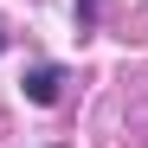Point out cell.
Listing matches in <instances>:
<instances>
[{"label":"cell","instance_id":"cell-2","mask_svg":"<svg viewBox=\"0 0 148 148\" xmlns=\"http://www.w3.org/2000/svg\"><path fill=\"white\" fill-rule=\"evenodd\" d=\"M0 45H7V32H0Z\"/></svg>","mask_w":148,"mask_h":148},{"label":"cell","instance_id":"cell-1","mask_svg":"<svg viewBox=\"0 0 148 148\" xmlns=\"http://www.w3.org/2000/svg\"><path fill=\"white\" fill-rule=\"evenodd\" d=\"M58 84H64V71L58 64H39L26 77V97H32V103H58Z\"/></svg>","mask_w":148,"mask_h":148}]
</instances>
